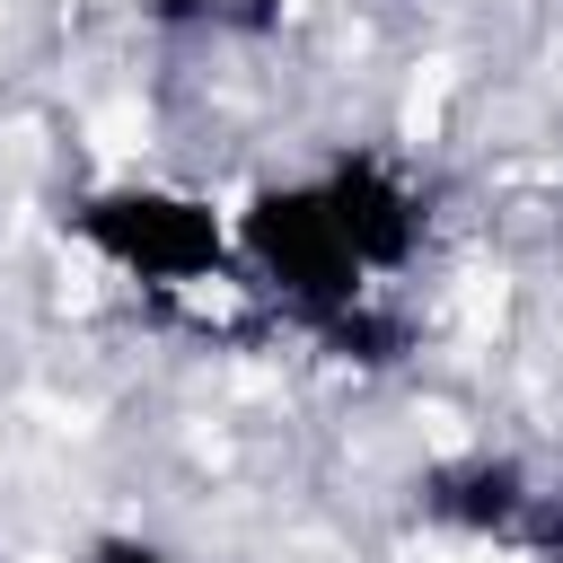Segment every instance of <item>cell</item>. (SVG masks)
I'll list each match as a JSON object with an SVG mask.
<instances>
[{"label":"cell","mask_w":563,"mask_h":563,"mask_svg":"<svg viewBox=\"0 0 563 563\" xmlns=\"http://www.w3.org/2000/svg\"><path fill=\"white\" fill-rule=\"evenodd\" d=\"M238 238V282H255L282 317H299L317 343H334L343 361H396L405 352V317L378 308V282L361 273V255L343 246L317 176H282L255 185L229 211Z\"/></svg>","instance_id":"cell-1"},{"label":"cell","mask_w":563,"mask_h":563,"mask_svg":"<svg viewBox=\"0 0 563 563\" xmlns=\"http://www.w3.org/2000/svg\"><path fill=\"white\" fill-rule=\"evenodd\" d=\"M62 229H70V246H88L106 273H123L141 290H220V282H238L229 211L194 185H167V176L88 185L62 211Z\"/></svg>","instance_id":"cell-2"},{"label":"cell","mask_w":563,"mask_h":563,"mask_svg":"<svg viewBox=\"0 0 563 563\" xmlns=\"http://www.w3.org/2000/svg\"><path fill=\"white\" fill-rule=\"evenodd\" d=\"M317 194H325V211H334V229L369 282L413 273V255L431 246V185L413 176V158H396L378 141H343L317 167Z\"/></svg>","instance_id":"cell-3"},{"label":"cell","mask_w":563,"mask_h":563,"mask_svg":"<svg viewBox=\"0 0 563 563\" xmlns=\"http://www.w3.org/2000/svg\"><path fill=\"white\" fill-rule=\"evenodd\" d=\"M528 493H537V466L510 449H457L413 475V510L449 537H475V545H510L528 519Z\"/></svg>","instance_id":"cell-4"},{"label":"cell","mask_w":563,"mask_h":563,"mask_svg":"<svg viewBox=\"0 0 563 563\" xmlns=\"http://www.w3.org/2000/svg\"><path fill=\"white\" fill-rule=\"evenodd\" d=\"M510 554H519V563H563V466H554V475H537V493H528V519H519Z\"/></svg>","instance_id":"cell-5"},{"label":"cell","mask_w":563,"mask_h":563,"mask_svg":"<svg viewBox=\"0 0 563 563\" xmlns=\"http://www.w3.org/2000/svg\"><path fill=\"white\" fill-rule=\"evenodd\" d=\"M79 563H194V554L167 545V537H141V528H106V537L79 545Z\"/></svg>","instance_id":"cell-6"}]
</instances>
